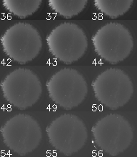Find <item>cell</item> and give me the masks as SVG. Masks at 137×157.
<instances>
[{
    "label": "cell",
    "mask_w": 137,
    "mask_h": 157,
    "mask_svg": "<svg viewBox=\"0 0 137 157\" xmlns=\"http://www.w3.org/2000/svg\"><path fill=\"white\" fill-rule=\"evenodd\" d=\"M96 144L111 156L125 151L134 139L132 126L128 120L117 114L106 115L91 128Z\"/></svg>",
    "instance_id": "6da1fadb"
},
{
    "label": "cell",
    "mask_w": 137,
    "mask_h": 157,
    "mask_svg": "<svg viewBox=\"0 0 137 157\" xmlns=\"http://www.w3.org/2000/svg\"><path fill=\"white\" fill-rule=\"evenodd\" d=\"M49 144L67 156L79 151L86 144L88 131L83 121L71 114H64L53 120L47 128Z\"/></svg>",
    "instance_id": "7a4b0ae2"
},
{
    "label": "cell",
    "mask_w": 137,
    "mask_h": 157,
    "mask_svg": "<svg viewBox=\"0 0 137 157\" xmlns=\"http://www.w3.org/2000/svg\"><path fill=\"white\" fill-rule=\"evenodd\" d=\"M1 133L6 147L19 156L34 151L42 139L40 124L25 114H18L8 119L2 126Z\"/></svg>",
    "instance_id": "3957f363"
},
{
    "label": "cell",
    "mask_w": 137,
    "mask_h": 157,
    "mask_svg": "<svg viewBox=\"0 0 137 157\" xmlns=\"http://www.w3.org/2000/svg\"><path fill=\"white\" fill-rule=\"evenodd\" d=\"M1 41L6 55L21 64L34 59L42 47L40 32L34 26L26 22L11 26L2 35Z\"/></svg>",
    "instance_id": "277c9868"
},
{
    "label": "cell",
    "mask_w": 137,
    "mask_h": 157,
    "mask_svg": "<svg viewBox=\"0 0 137 157\" xmlns=\"http://www.w3.org/2000/svg\"><path fill=\"white\" fill-rule=\"evenodd\" d=\"M47 42L50 54L66 64L81 59L88 47V39L84 30L71 22H64L52 29Z\"/></svg>",
    "instance_id": "5b68a950"
},
{
    "label": "cell",
    "mask_w": 137,
    "mask_h": 157,
    "mask_svg": "<svg viewBox=\"0 0 137 157\" xmlns=\"http://www.w3.org/2000/svg\"><path fill=\"white\" fill-rule=\"evenodd\" d=\"M1 87L6 101L21 110L35 104L42 93V85L37 75L26 68H18L8 74Z\"/></svg>",
    "instance_id": "8992f818"
},
{
    "label": "cell",
    "mask_w": 137,
    "mask_h": 157,
    "mask_svg": "<svg viewBox=\"0 0 137 157\" xmlns=\"http://www.w3.org/2000/svg\"><path fill=\"white\" fill-rule=\"evenodd\" d=\"M47 88L51 100L66 110L81 104L88 93L86 79L71 68H64L52 75L47 83Z\"/></svg>",
    "instance_id": "52a82bcc"
},
{
    "label": "cell",
    "mask_w": 137,
    "mask_h": 157,
    "mask_svg": "<svg viewBox=\"0 0 137 157\" xmlns=\"http://www.w3.org/2000/svg\"><path fill=\"white\" fill-rule=\"evenodd\" d=\"M92 42L97 55L112 64L127 59L134 47V39L129 29L117 22H109L98 29Z\"/></svg>",
    "instance_id": "ba28073f"
},
{
    "label": "cell",
    "mask_w": 137,
    "mask_h": 157,
    "mask_svg": "<svg viewBox=\"0 0 137 157\" xmlns=\"http://www.w3.org/2000/svg\"><path fill=\"white\" fill-rule=\"evenodd\" d=\"M95 98L112 110L127 104L133 95L131 78L120 69L109 68L101 72L92 83Z\"/></svg>",
    "instance_id": "9c48e42d"
},
{
    "label": "cell",
    "mask_w": 137,
    "mask_h": 157,
    "mask_svg": "<svg viewBox=\"0 0 137 157\" xmlns=\"http://www.w3.org/2000/svg\"><path fill=\"white\" fill-rule=\"evenodd\" d=\"M88 0H48L49 7L54 12L66 19H70L81 13Z\"/></svg>",
    "instance_id": "30bf717a"
},
{
    "label": "cell",
    "mask_w": 137,
    "mask_h": 157,
    "mask_svg": "<svg viewBox=\"0 0 137 157\" xmlns=\"http://www.w3.org/2000/svg\"><path fill=\"white\" fill-rule=\"evenodd\" d=\"M133 2L134 0H93L95 7L112 19L126 14L131 7Z\"/></svg>",
    "instance_id": "8fae6325"
},
{
    "label": "cell",
    "mask_w": 137,
    "mask_h": 157,
    "mask_svg": "<svg viewBox=\"0 0 137 157\" xmlns=\"http://www.w3.org/2000/svg\"><path fill=\"white\" fill-rule=\"evenodd\" d=\"M42 0H2L4 8L19 18L25 19L35 13Z\"/></svg>",
    "instance_id": "7c38bea8"
}]
</instances>
